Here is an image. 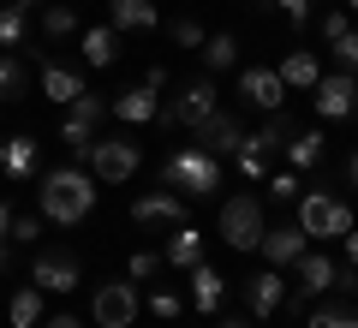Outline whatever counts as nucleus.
I'll return each instance as SVG.
<instances>
[{
  "mask_svg": "<svg viewBox=\"0 0 358 328\" xmlns=\"http://www.w3.org/2000/svg\"><path fill=\"white\" fill-rule=\"evenodd\" d=\"M42 221H54V227H78L90 209H96V173H84V167H54V173H42Z\"/></svg>",
  "mask_w": 358,
  "mask_h": 328,
  "instance_id": "nucleus-1",
  "label": "nucleus"
},
{
  "mask_svg": "<svg viewBox=\"0 0 358 328\" xmlns=\"http://www.w3.org/2000/svg\"><path fill=\"white\" fill-rule=\"evenodd\" d=\"M162 185L179 191V197H209V191H221V155L197 150V143H185V150H173L162 162Z\"/></svg>",
  "mask_w": 358,
  "mask_h": 328,
  "instance_id": "nucleus-2",
  "label": "nucleus"
},
{
  "mask_svg": "<svg viewBox=\"0 0 358 328\" xmlns=\"http://www.w3.org/2000/svg\"><path fill=\"white\" fill-rule=\"evenodd\" d=\"M221 108V90H215V78L209 72H197V78H185L179 84V96H167L162 108H155V126H167V131H192V126H203L209 114Z\"/></svg>",
  "mask_w": 358,
  "mask_h": 328,
  "instance_id": "nucleus-3",
  "label": "nucleus"
},
{
  "mask_svg": "<svg viewBox=\"0 0 358 328\" xmlns=\"http://www.w3.org/2000/svg\"><path fill=\"white\" fill-rule=\"evenodd\" d=\"M263 233H268V215H263L257 191H239V197L221 203V239H227V251H257Z\"/></svg>",
  "mask_w": 358,
  "mask_h": 328,
  "instance_id": "nucleus-4",
  "label": "nucleus"
},
{
  "mask_svg": "<svg viewBox=\"0 0 358 328\" xmlns=\"http://www.w3.org/2000/svg\"><path fill=\"white\" fill-rule=\"evenodd\" d=\"M299 227L310 239H346L352 233V209L334 191H299Z\"/></svg>",
  "mask_w": 358,
  "mask_h": 328,
  "instance_id": "nucleus-5",
  "label": "nucleus"
},
{
  "mask_svg": "<svg viewBox=\"0 0 358 328\" xmlns=\"http://www.w3.org/2000/svg\"><path fill=\"white\" fill-rule=\"evenodd\" d=\"M84 167L102 179V185H126V179L143 167V150L131 143V131H120V138H96L90 155H84Z\"/></svg>",
  "mask_w": 358,
  "mask_h": 328,
  "instance_id": "nucleus-6",
  "label": "nucleus"
},
{
  "mask_svg": "<svg viewBox=\"0 0 358 328\" xmlns=\"http://www.w3.org/2000/svg\"><path fill=\"white\" fill-rule=\"evenodd\" d=\"M30 280H36L42 292H78L84 287V263H78V251L72 245H42L36 257H30Z\"/></svg>",
  "mask_w": 358,
  "mask_h": 328,
  "instance_id": "nucleus-7",
  "label": "nucleus"
},
{
  "mask_svg": "<svg viewBox=\"0 0 358 328\" xmlns=\"http://www.w3.org/2000/svg\"><path fill=\"white\" fill-rule=\"evenodd\" d=\"M138 311H143V299H138L131 280H102V287L90 292V322L96 328H131Z\"/></svg>",
  "mask_w": 358,
  "mask_h": 328,
  "instance_id": "nucleus-8",
  "label": "nucleus"
},
{
  "mask_svg": "<svg viewBox=\"0 0 358 328\" xmlns=\"http://www.w3.org/2000/svg\"><path fill=\"white\" fill-rule=\"evenodd\" d=\"M310 101H317V120H358V78L352 72H322Z\"/></svg>",
  "mask_w": 358,
  "mask_h": 328,
  "instance_id": "nucleus-9",
  "label": "nucleus"
},
{
  "mask_svg": "<svg viewBox=\"0 0 358 328\" xmlns=\"http://www.w3.org/2000/svg\"><path fill=\"white\" fill-rule=\"evenodd\" d=\"M185 203L192 197H179V191H143V197H131V227H143V233L167 227L173 233L179 221H185Z\"/></svg>",
  "mask_w": 358,
  "mask_h": 328,
  "instance_id": "nucleus-10",
  "label": "nucleus"
},
{
  "mask_svg": "<svg viewBox=\"0 0 358 328\" xmlns=\"http://www.w3.org/2000/svg\"><path fill=\"white\" fill-rule=\"evenodd\" d=\"M192 138H197V150H209V155H239L245 143H251V131L239 126V114L215 108V114H209L203 126H192Z\"/></svg>",
  "mask_w": 358,
  "mask_h": 328,
  "instance_id": "nucleus-11",
  "label": "nucleus"
},
{
  "mask_svg": "<svg viewBox=\"0 0 358 328\" xmlns=\"http://www.w3.org/2000/svg\"><path fill=\"white\" fill-rule=\"evenodd\" d=\"M281 299H287L281 269H257V275L245 280V311H251L257 322H275V316H281Z\"/></svg>",
  "mask_w": 358,
  "mask_h": 328,
  "instance_id": "nucleus-12",
  "label": "nucleus"
},
{
  "mask_svg": "<svg viewBox=\"0 0 358 328\" xmlns=\"http://www.w3.org/2000/svg\"><path fill=\"white\" fill-rule=\"evenodd\" d=\"M239 96L251 101V108H263V114H281L287 108V78L275 72V66H251V72L239 78Z\"/></svg>",
  "mask_w": 358,
  "mask_h": 328,
  "instance_id": "nucleus-13",
  "label": "nucleus"
},
{
  "mask_svg": "<svg viewBox=\"0 0 358 328\" xmlns=\"http://www.w3.org/2000/svg\"><path fill=\"white\" fill-rule=\"evenodd\" d=\"M257 251L268 257V269H293L299 257L310 251V233L299 227V221H281V227H268V233H263V245H257Z\"/></svg>",
  "mask_w": 358,
  "mask_h": 328,
  "instance_id": "nucleus-14",
  "label": "nucleus"
},
{
  "mask_svg": "<svg viewBox=\"0 0 358 328\" xmlns=\"http://www.w3.org/2000/svg\"><path fill=\"white\" fill-rule=\"evenodd\" d=\"M162 263H167V269H185V275H192V269L203 263V233H197L192 221H179V227L167 233V245H162Z\"/></svg>",
  "mask_w": 358,
  "mask_h": 328,
  "instance_id": "nucleus-15",
  "label": "nucleus"
},
{
  "mask_svg": "<svg viewBox=\"0 0 358 328\" xmlns=\"http://www.w3.org/2000/svg\"><path fill=\"white\" fill-rule=\"evenodd\" d=\"M155 108H162V96H155L150 84L120 90V96L108 101V114H114V120H126V126H150V120H155Z\"/></svg>",
  "mask_w": 358,
  "mask_h": 328,
  "instance_id": "nucleus-16",
  "label": "nucleus"
},
{
  "mask_svg": "<svg viewBox=\"0 0 358 328\" xmlns=\"http://www.w3.org/2000/svg\"><path fill=\"white\" fill-rule=\"evenodd\" d=\"M293 131H299V126H293V114H287V108H281V114H268L263 126L251 131V150L275 162V155H287V143H293Z\"/></svg>",
  "mask_w": 358,
  "mask_h": 328,
  "instance_id": "nucleus-17",
  "label": "nucleus"
},
{
  "mask_svg": "<svg viewBox=\"0 0 358 328\" xmlns=\"http://www.w3.org/2000/svg\"><path fill=\"white\" fill-rule=\"evenodd\" d=\"M334 269H341L334 257H322V251H305V257L293 263V275H299V287H305V292H334Z\"/></svg>",
  "mask_w": 358,
  "mask_h": 328,
  "instance_id": "nucleus-18",
  "label": "nucleus"
},
{
  "mask_svg": "<svg viewBox=\"0 0 358 328\" xmlns=\"http://www.w3.org/2000/svg\"><path fill=\"white\" fill-rule=\"evenodd\" d=\"M0 173L13 179V185L36 173V138H6L0 143Z\"/></svg>",
  "mask_w": 358,
  "mask_h": 328,
  "instance_id": "nucleus-19",
  "label": "nucleus"
},
{
  "mask_svg": "<svg viewBox=\"0 0 358 328\" xmlns=\"http://www.w3.org/2000/svg\"><path fill=\"white\" fill-rule=\"evenodd\" d=\"M108 13H114V30H155L162 24L155 0H108Z\"/></svg>",
  "mask_w": 358,
  "mask_h": 328,
  "instance_id": "nucleus-20",
  "label": "nucleus"
},
{
  "mask_svg": "<svg viewBox=\"0 0 358 328\" xmlns=\"http://www.w3.org/2000/svg\"><path fill=\"white\" fill-rule=\"evenodd\" d=\"M192 304H197V311H221V304H227V280H221L209 263L192 269Z\"/></svg>",
  "mask_w": 358,
  "mask_h": 328,
  "instance_id": "nucleus-21",
  "label": "nucleus"
},
{
  "mask_svg": "<svg viewBox=\"0 0 358 328\" xmlns=\"http://www.w3.org/2000/svg\"><path fill=\"white\" fill-rule=\"evenodd\" d=\"M275 72L287 78V90H317L322 66H317V54H310V48H293V54H287L281 66H275Z\"/></svg>",
  "mask_w": 358,
  "mask_h": 328,
  "instance_id": "nucleus-22",
  "label": "nucleus"
},
{
  "mask_svg": "<svg viewBox=\"0 0 358 328\" xmlns=\"http://www.w3.org/2000/svg\"><path fill=\"white\" fill-rule=\"evenodd\" d=\"M24 90H30V60L18 48H6L0 54V101H18Z\"/></svg>",
  "mask_w": 358,
  "mask_h": 328,
  "instance_id": "nucleus-23",
  "label": "nucleus"
},
{
  "mask_svg": "<svg viewBox=\"0 0 358 328\" xmlns=\"http://www.w3.org/2000/svg\"><path fill=\"white\" fill-rule=\"evenodd\" d=\"M6 322H13V328H42V287H36V280L13 292V304H6Z\"/></svg>",
  "mask_w": 358,
  "mask_h": 328,
  "instance_id": "nucleus-24",
  "label": "nucleus"
},
{
  "mask_svg": "<svg viewBox=\"0 0 358 328\" xmlns=\"http://www.w3.org/2000/svg\"><path fill=\"white\" fill-rule=\"evenodd\" d=\"M42 96H48V101H66V108H72V101L84 96V78L66 72V66H42Z\"/></svg>",
  "mask_w": 358,
  "mask_h": 328,
  "instance_id": "nucleus-25",
  "label": "nucleus"
},
{
  "mask_svg": "<svg viewBox=\"0 0 358 328\" xmlns=\"http://www.w3.org/2000/svg\"><path fill=\"white\" fill-rule=\"evenodd\" d=\"M114 54H120V30H108V24L84 30V66H114Z\"/></svg>",
  "mask_w": 358,
  "mask_h": 328,
  "instance_id": "nucleus-26",
  "label": "nucleus"
},
{
  "mask_svg": "<svg viewBox=\"0 0 358 328\" xmlns=\"http://www.w3.org/2000/svg\"><path fill=\"white\" fill-rule=\"evenodd\" d=\"M197 54H203V72L215 78V72H227V66L239 60V36H233V30H221V36H209Z\"/></svg>",
  "mask_w": 358,
  "mask_h": 328,
  "instance_id": "nucleus-27",
  "label": "nucleus"
},
{
  "mask_svg": "<svg viewBox=\"0 0 358 328\" xmlns=\"http://www.w3.org/2000/svg\"><path fill=\"white\" fill-rule=\"evenodd\" d=\"M24 30H30V6L6 0L0 6V48H24Z\"/></svg>",
  "mask_w": 358,
  "mask_h": 328,
  "instance_id": "nucleus-28",
  "label": "nucleus"
},
{
  "mask_svg": "<svg viewBox=\"0 0 358 328\" xmlns=\"http://www.w3.org/2000/svg\"><path fill=\"white\" fill-rule=\"evenodd\" d=\"M42 36H48V42H66V36H78V13L66 6V0L42 6Z\"/></svg>",
  "mask_w": 358,
  "mask_h": 328,
  "instance_id": "nucleus-29",
  "label": "nucleus"
},
{
  "mask_svg": "<svg viewBox=\"0 0 358 328\" xmlns=\"http://www.w3.org/2000/svg\"><path fill=\"white\" fill-rule=\"evenodd\" d=\"M305 328H358V311L352 304H310Z\"/></svg>",
  "mask_w": 358,
  "mask_h": 328,
  "instance_id": "nucleus-30",
  "label": "nucleus"
},
{
  "mask_svg": "<svg viewBox=\"0 0 358 328\" xmlns=\"http://www.w3.org/2000/svg\"><path fill=\"white\" fill-rule=\"evenodd\" d=\"M287 162H293V167H322V131H293Z\"/></svg>",
  "mask_w": 358,
  "mask_h": 328,
  "instance_id": "nucleus-31",
  "label": "nucleus"
},
{
  "mask_svg": "<svg viewBox=\"0 0 358 328\" xmlns=\"http://www.w3.org/2000/svg\"><path fill=\"white\" fill-rule=\"evenodd\" d=\"M66 114H72V120H84V126H102V120H108V101L96 96V90H84V96H78L72 108H66Z\"/></svg>",
  "mask_w": 358,
  "mask_h": 328,
  "instance_id": "nucleus-32",
  "label": "nucleus"
},
{
  "mask_svg": "<svg viewBox=\"0 0 358 328\" xmlns=\"http://www.w3.org/2000/svg\"><path fill=\"white\" fill-rule=\"evenodd\" d=\"M167 36H173V48H203L209 30L197 24V18H173V24H167Z\"/></svg>",
  "mask_w": 358,
  "mask_h": 328,
  "instance_id": "nucleus-33",
  "label": "nucleus"
},
{
  "mask_svg": "<svg viewBox=\"0 0 358 328\" xmlns=\"http://www.w3.org/2000/svg\"><path fill=\"white\" fill-rule=\"evenodd\" d=\"M162 251H131V263H126V280H155L162 275Z\"/></svg>",
  "mask_w": 358,
  "mask_h": 328,
  "instance_id": "nucleus-34",
  "label": "nucleus"
},
{
  "mask_svg": "<svg viewBox=\"0 0 358 328\" xmlns=\"http://www.w3.org/2000/svg\"><path fill=\"white\" fill-rule=\"evenodd\" d=\"M42 239V215H13V245H36Z\"/></svg>",
  "mask_w": 358,
  "mask_h": 328,
  "instance_id": "nucleus-35",
  "label": "nucleus"
},
{
  "mask_svg": "<svg viewBox=\"0 0 358 328\" xmlns=\"http://www.w3.org/2000/svg\"><path fill=\"white\" fill-rule=\"evenodd\" d=\"M334 48V60H341V72H358V30H346L341 42H329Z\"/></svg>",
  "mask_w": 358,
  "mask_h": 328,
  "instance_id": "nucleus-36",
  "label": "nucleus"
},
{
  "mask_svg": "<svg viewBox=\"0 0 358 328\" xmlns=\"http://www.w3.org/2000/svg\"><path fill=\"white\" fill-rule=\"evenodd\" d=\"M275 13H281L293 30H305L310 24V0H275Z\"/></svg>",
  "mask_w": 358,
  "mask_h": 328,
  "instance_id": "nucleus-37",
  "label": "nucleus"
},
{
  "mask_svg": "<svg viewBox=\"0 0 358 328\" xmlns=\"http://www.w3.org/2000/svg\"><path fill=\"white\" fill-rule=\"evenodd\" d=\"M233 162H239V173H245V179H263V173H268V155H257L251 143H245V150L233 155Z\"/></svg>",
  "mask_w": 358,
  "mask_h": 328,
  "instance_id": "nucleus-38",
  "label": "nucleus"
},
{
  "mask_svg": "<svg viewBox=\"0 0 358 328\" xmlns=\"http://www.w3.org/2000/svg\"><path fill=\"white\" fill-rule=\"evenodd\" d=\"M299 191H305V185H299L293 173H275V179H268V197H275V203H293Z\"/></svg>",
  "mask_w": 358,
  "mask_h": 328,
  "instance_id": "nucleus-39",
  "label": "nucleus"
},
{
  "mask_svg": "<svg viewBox=\"0 0 358 328\" xmlns=\"http://www.w3.org/2000/svg\"><path fill=\"white\" fill-rule=\"evenodd\" d=\"M150 311L162 316V322H173V316H179V292H167V287H162V292H150Z\"/></svg>",
  "mask_w": 358,
  "mask_h": 328,
  "instance_id": "nucleus-40",
  "label": "nucleus"
},
{
  "mask_svg": "<svg viewBox=\"0 0 358 328\" xmlns=\"http://www.w3.org/2000/svg\"><path fill=\"white\" fill-rule=\"evenodd\" d=\"M310 299H317V292H305V287H287V299H281V316H305V311H310Z\"/></svg>",
  "mask_w": 358,
  "mask_h": 328,
  "instance_id": "nucleus-41",
  "label": "nucleus"
},
{
  "mask_svg": "<svg viewBox=\"0 0 358 328\" xmlns=\"http://www.w3.org/2000/svg\"><path fill=\"white\" fill-rule=\"evenodd\" d=\"M317 30H322V42H341L352 24H346V13H322V18H317Z\"/></svg>",
  "mask_w": 358,
  "mask_h": 328,
  "instance_id": "nucleus-42",
  "label": "nucleus"
},
{
  "mask_svg": "<svg viewBox=\"0 0 358 328\" xmlns=\"http://www.w3.org/2000/svg\"><path fill=\"white\" fill-rule=\"evenodd\" d=\"M334 292L358 299V263H341V269H334Z\"/></svg>",
  "mask_w": 358,
  "mask_h": 328,
  "instance_id": "nucleus-43",
  "label": "nucleus"
},
{
  "mask_svg": "<svg viewBox=\"0 0 358 328\" xmlns=\"http://www.w3.org/2000/svg\"><path fill=\"white\" fill-rule=\"evenodd\" d=\"M13 215H18V209L0 197V245H13Z\"/></svg>",
  "mask_w": 358,
  "mask_h": 328,
  "instance_id": "nucleus-44",
  "label": "nucleus"
},
{
  "mask_svg": "<svg viewBox=\"0 0 358 328\" xmlns=\"http://www.w3.org/2000/svg\"><path fill=\"white\" fill-rule=\"evenodd\" d=\"M341 179H346V191H358V150L341 162Z\"/></svg>",
  "mask_w": 358,
  "mask_h": 328,
  "instance_id": "nucleus-45",
  "label": "nucleus"
},
{
  "mask_svg": "<svg viewBox=\"0 0 358 328\" xmlns=\"http://www.w3.org/2000/svg\"><path fill=\"white\" fill-rule=\"evenodd\" d=\"M42 328H84V322H78L72 311H60V316H42Z\"/></svg>",
  "mask_w": 358,
  "mask_h": 328,
  "instance_id": "nucleus-46",
  "label": "nucleus"
},
{
  "mask_svg": "<svg viewBox=\"0 0 358 328\" xmlns=\"http://www.w3.org/2000/svg\"><path fill=\"white\" fill-rule=\"evenodd\" d=\"M341 245H346V263H358V227H352V233H346V239H341Z\"/></svg>",
  "mask_w": 358,
  "mask_h": 328,
  "instance_id": "nucleus-47",
  "label": "nucleus"
},
{
  "mask_svg": "<svg viewBox=\"0 0 358 328\" xmlns=\"http://www.w3.org/2000/svg\"><path fill=\"white\" fill-rule=\"evenodd\" d=\"M221 328H251V322H245V316H221Z\"/></svg>",
  "mask_w": 358,
  "mask_h": 328,
  "instance_id": "nucleus-48",
  "label": "nucleus"
},
{
  "mask_svg": "<svg viewBox=\"0 0 358 328\" xmlns=\"http://www.w3.org/2000/svg\"><path fill=\"white\" fill-rule=\"evenodd\" d=\"M6 263H13V245H0V275H6Z\"/></svg>",
  "mask_w": 358,
  "mask_h": 328,
  "instance_id": "nucleus-49",
  "label": "nucleus"
},
{
  "mask_svg": "<svg viewBox=\"0 0 358 328\" xmlns=\"http://www.w3.org/2000/svg\"><path fill=\"white\" fill-rule=\"evenodd\" d=\"M251 6H257V13H275V0H251Z\"/></svg>",
  "mask_w": 358,
  "mask_h": 328,
  "instance_id": "nucleus-50",
  "label": "nucleus"
},
{
  "mask_svg": "<svg viewBox=\"0 0 358 328\" xmlns=\"http://www.w3.org/2000/svg\"><path fill=\"white\" fill-rule=\"evenodd\" d=\"M346 13H358V0H346Z\"/></svg>",
  "mask_w": 358,
  "mask_h": 328,
  "instance_id": "nucleus-51",
  "label": "nucleus"
},
{
  "mask_svg": "<svg viewBox=\"0 0 358 328\" xmlns=\"http://www.w3.org/2000/svg\"><path fill=\"white\" fill-rule=\"evenodd\" d=\"M18 6H36V0H18Z\"/></svg>",
  "mask_w": 358,
  "mask_h": 328,
  "instance_id": "nucleus-52",
  "label": "nucleus"
}]
</instances>
